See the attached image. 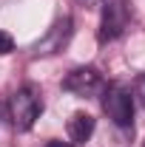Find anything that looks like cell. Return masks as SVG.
Segmentation results:
<instances>
[{
    "label": "cell",
    "instance_id": "obj_1",
    "mask_svg": "<svg viewBox=\"0 0 145 147\" xmlns=\"http://www.w3.org/2000/svg\"><path fill=\"white\" fill-rule=\"evenodd\" d=\"M40 113H43V99L34 85H23L9 96V119L14 130H31Z\"/></svg>",
    "mask_w": 145,
    "mask_h": 147
},
{
    "label": "cell",
    "instance_id": "obj_2",
    "mask_svg": "<svg viewBox=\"0 0 145 147\" xmlns=\"http://www.w3.org/2000/svg\"><path fill=\"white\" fill-rule=\"evenodd\" d=\"M103 110L117 127L131 130L134 127V96L131 88L122 82H111L108 88H103Z\"/></svg>",
    "mask_w": 145,
    "mask_h": 147
},
{
    "label": "cell",
    "instance_id": "obj_3",
    "mask_svg": "<svg viewBox=\"0 0 145 147\" xmlns=\"http://www.w3.org/2000/svg\"><path fill=\"white\" fill-rule=\"evenodd\" d=\"M134 20V9L128 0H105L103 3V20H100V42H114L128 31Z\"/></svg>",
    "mask_w": 145,
    "mask_h": 147
},
{
    "label": "cell",
    "instance_id": "obj_4",
    "mask_svg": "<svg viewBox=\"0 0 145 147\" xmlns=\"http://www.w3.org/2000/svg\"><path fill=\"white\" fill-rule=\"evenodd\" d=\"M105 88V79H103V74L97 71V68H91V65H83V68H74L66 79H63V91L74 93V96H80V99H88V96H97V93H103Z\"/></svg>",
    "mask_w": 145,
    "mask_h": 147
},
{
    "label": "cell",
    "instance_id": "obj_5",
    "mask_svg": "<svg viewBox=\"0 0 145 147\" xmlns=\"http://www.w3.org/2000/svg\"><path fill=\"white\" fill-rule=\"evenodd\" d=\"M68 40H71V17H63V20H57L54 26L49 28V34L34 45V54H37V57L57 54V51H63V48H66V42H68Z\"/></svg>",
    "mask_w": 145,
    "mask_h": 147
},
{
    "label": "cell",
    "instance_id": "obj_6",
    "mask_svg": "<svg viewBox=\"0 0 145 147\" xmlns=\"http://www.w3.org/2000/svg\"><path fill=\"white\" fill-rule=\"evenodd\" d=\"M66 133H68V142L71 144H85L94 133V116L88 113H74L66 125Z\"/></svg>",
    "mask_w": 145,
    "mask_h": 147
},
{
    "label": "cell",
    "instance_id": "obj_7",
    "mask_svg": "<svg viewBox=\"0 0 145 147\" xmlns=\"http://www.w3.org/2000/svg\"><path fill=\"white\" fill-rule=\"evenodd\" d=\"M14 51V40H12V34H6V31H0V57L12 54Z\"/></svg>",
    "mask_w": 145,
    "mask_h": 147
},
{
    "label": "cell",
    "instance_id": "obj_8",
    "mask_svg": "<svg viewBox=\"0 0 145 147\" xmlns=\"http://www.w3.org/2000/svg\"><path fill=\"white\" fill-rule=\"evenodd\" d=\"M134 96L142 102V108H145V74L137 76V82H134Z\"/></svg>",
    "mask_w": 145,
    "mask_h": 147
},
{
    "label": "cell",
    "instance_id": "obj_9",
    "mask_svg": "<svg viewBox=\"0 0 145 147\" xmlns=\"http://www.w3.org/2000/svg\"><path fill=\"white\" fill-rule=\"evenodd\" d=\"M80 6H85V9H94V6H103L105 0H77Z\"/></svg>",
    "mask_w": 145,
    "mask_h": 147
},
{
    "label": "cell",
    "instance_id": "obj_10",
    "mask_svg": "<svg viewBox=\"0 0 145 147\" xmlns=\"http://www.w3.org/2000/svg\"><path fill=\"white\" fill-rule=\"evenodd\" d=\"M46 147H71V142H49Z\"/></svg>",
    "mask_w": 145,
    "mask_h": 147
}]
</instances>
